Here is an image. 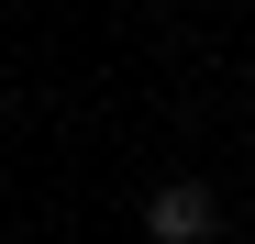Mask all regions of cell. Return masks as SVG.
Segmentation results:
<instances>
[{
	"label": "cell",
	"mask_w": 255,
	"mask_h": 244,
	"mask_svg": "<svg viewBox=\"0 0 255 244\" xmlns=\"http://www.w3.org/2000/svg\"><path fill=\"white\" fill-rule=\"evenodd\" d=\"M144 233H155V244H211V233H222V200H211L200 178H166V189L144 200Z\"/></svg>",
	"instance_id": "cell-1"
}]
</instances>
